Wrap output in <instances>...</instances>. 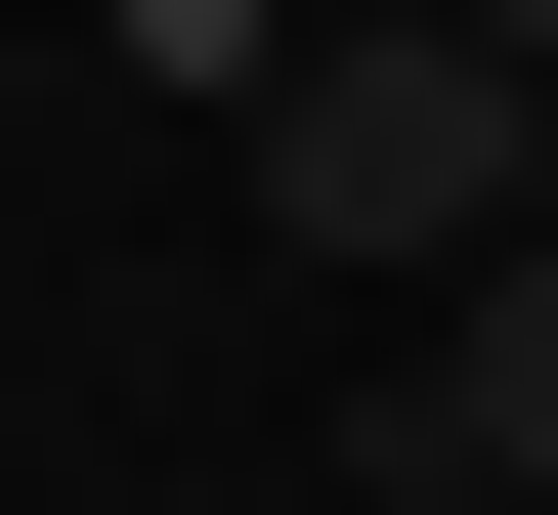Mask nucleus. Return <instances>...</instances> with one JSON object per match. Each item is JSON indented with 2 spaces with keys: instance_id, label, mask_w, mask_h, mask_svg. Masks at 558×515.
Listing matches in <instances>:
<instances>
[{
  "instance_id": "obj_2",
  "label": "nucleus",
  "mask_w": 558,
  "mask_h": 515,
  "mask_svg": "<svg viewBox=\"0 0 558 515\" xmlns=\"http://www.w3.org/2000/svg\"><path fill=\"white\" fill-rule=\"evenodd\" d=\"M429 515H558V258H473V301H429V430H387Z\"/></svg>"
},
{
  "instance_id": "obj_1",
  "label": "nucleus",
  "mask_w": 558,
  "mask_h": 515,
  "mask_svg": "<svg viewBox=\"0 0 558 515\" xmlns=\"http://www.w3.org/2000/svg\"><path fill=\"white\" fill-rule=\"evenodd\" d=\"M258 216H301V258H558V0H473V44H301Z\"/></svg>"
}]
</instances>
